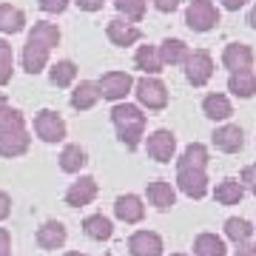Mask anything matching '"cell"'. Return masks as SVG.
I'll use <instances>...</instances> for the list:
<instances>
[{
	"label": "cell",
	"instance_id": "cell-42",
	"mask_svg": "<svg viewBox=\"0 0 256 256\" xmlns=\"http://www.w3.org/2000/svg\"><path fill=\"white\" fill-rule=\"evenodd\" d=\"M220 6L228 12H239L242 6H248V0H220Z\"/></svg>",
	"mask_w": 256,
	"mask_h": 256
},
{
	"label": "cell",
	"instance_id": "cell-26",
	"mask_svg": "<svg viewBox=\"0 0 256 256\" xmlns=\"http://www.w3.org/2000/svg\"><path fill=\"white\" fill-rule=\"evenodd\" d=\"M134 66H137L142 74H160L165 68L162 60H160V52H156V46H137V52H134Z\"/></svg>",
	"mask_w": 256,
	"mask_h": 256
},
{
	"label": "cell",
	"instance_id": "cell-25",
	"mask_svg": "<svg viewBox=\"0 0 256 256\" xmlns=\"http://www.w3.org/2000/svg\"><path fill=\"white\" fill-rule=\"evenodd\" d=\"M242 196H245V188H242V182L234 180V176H225V180L216 182V188H214V200L220 202V205H239Z\"/></svg>",
	"mask_w": 256,
	"mask_h": 256
},
{
	"label": "cell",
	"instance_id": "cell-8",
	"mask_svg": "<svg viewBox=\"0 0 256 256\" xmlns=\"http://www.w3.org/2000/svg\"><path fill=\"white\" fill-rule=\"evenodd\" d=\"M176 188L188 200H202L208 194V174H205V168H176Z\"/></svg>",
	"mask_w": 256,
	"mask_h": 256
},
{
	"label": "cell",
	"instance_id": "cell-40",
	"mask_svg": "<svg viewBox=\"0 0 256 256\" xmlns=\"http://www.w3.org/2000/svg\"><path fill=\"white\" fill-rule=\"evenodd\" d=\"M9 214H12V196L6 191H0V222L9 220Z\"/></svg>",
	"mask_w": 256,
	"mask_h": 256
},
{
	"label": "cell",
	"instance_id": "cell-12",
	"mask_svg": "<svg viewBox=\"0 0 256 256\" xmlns=\"http://www.w3.org/2000/svg\"><path fill=\"white\" fill-rule=\"evenodd\" d=\"M94 196H97V180L94 176H80L77 182L68 185V191H66V205L68 208H86V205H92Z\"/></svg>",
	"mask_w": 256,
	"mask_h": 256
},
{
	"label": "cell",
	"instance_id": "cell-38",
	"mask_svg": "<svg viewBox=\"0 0 256 256\" xmlns=\"http://www.w3.org/2000/svg\"><path fill=\"white\" fill-rule=\"evenodd\" d=\"M154 3L156 12H162V14H171V12L180 9V0H151Z\"/></svg>",
	"mask_w": 256,
	"mask_h": 256
},
{
	"label": "cell",
	"instance_id": "cell-30",
	"mask_svg": "<svg viewBox=\"0 0 256 256\" xmlns=\"http://www.w3.org/2000/svg\"><path fill=\"white\" fill-rule=\"evenodd\" d=\"M28 37L32 40H37V43H43L46 48H57L60 46V26L57 23H48V20H40V23H34L32 26V32H28Z\"/></svg>",
	"mask_w": 256,
	"mask_h": 256
},
{
	"label": "cell",
	"instance_id": "cell-49",
	"mask_svg": "<svg viewBox=\"0 0 256 256\" xmlns=\"http://www.w3.org/2000/svg\"><path fill=\"white\" fill-rule=\"evenodd\" d=\"M0 256H12V254H0Z\"/></svg>",
	"mask_w": 256,
	"mask_h": 256
},
{
	"label": "cell",
	"instance_id": "cell-13",
	"mask_svg": "<svg viewBox=\"0 0 256 256\" xmlns=\"http://www.w3.org/2000/svg\"><path fill=\"white\" fill-rule=\"evenodd\" d=\"M222 66L234 72H245V68H254V48L245 46V43H228L222 48Z\"/></svg>",
	"mask_w": 256,
	"mask_h": 256
},
{
	"label": "cell",
	"instance_id": "cell-41",
	"mask_svg": "<svg viewBox=\"0 0 256 256\" xmlns=\"http://www.w3.org/2000/svg\"><path fill=\"white\" fill-rule=\"evenodd\" d=\"M12 248V234L6 228H0V254H9Z\"/></svg>",
	"mask_w": 256,
	"mask_h": 256
},
{
	"label": "cell",
	"instance_id": "cell-36",
	"mask_svg": "<svg viewBox=\"0 0 256 256\" xmlns=\"http://www.w3.org/2000/svg\"><path fill=\"white\" fill-rule=\"evenodd\" d=\"M239 182H242V188L245 191H250L256 196V162L254 165H245L242 168V174H239Z\"/></svg>",
	"mask_w": 256,
	"mask_h": 256
},
{
	"label": "cell",
	"instance_id": "cell-7",
	"mask_svg": "<svg viewBox=\"0 0 256 256\" xmlns=\"http://www.w3.org/2000/svg\"><path fill=\"white\" fill-rule=\"evenodd\" d=\"M146 151L151 160L156 162H171L176 154V137L174 131H168V128H156L146 137Z\"/></svg>",
	"mask_w": 256,
	"mask_h": 256
},
{
	"label": "cell",
	"instance_id": "cell-10",
	"mask_svg": "<svg viewBox=\"0 0 256 256\" xmlns=\"http://www.w3.org/2000/svg\"><path fill=\"white\" fill-rule=\"evenodd\" d=\"M114 216L126 225H137V222L146 220V205L137 194H120L114 200Z\"/></svg>",
	"mask_w": 256,
	"mask_h": 256
},
{
	"label": "cell",
	"instance_id": "cell-43",
	"mask_svg": "<svg viewBox=\"0 0 256 256\" xmlns=\"http://www.w3.org/2000/svg\"><path fill=\"white\" fill-rule=\"evenodd\" d=\"M234 256H256V245H250V242L248 245H236V254Z\"/></svg>",
	"mask_w": 256,
	"mask_h": 256
},
{
	"label": "cell",
	"instance_id": "cell-23",
	"mask_svg": "<svg viewBox=\"0 0 256 256\" xmlns=\"http://www.w3.org/2000/svg\"><path fill=\"white\" fill-rule=\"evenodd\" d=\"M60 171H66V174H80L82 168H86V162H88V154H86V148L77 146V142H68V146L60 151Z\"/></svg>",
	"mask_w": 256,
	"mask_h": 256
},
{
	"label": "cell",
	"instance_id": "cell-33",
	"mask_svg": "<svg viewBox=\"0 0 256 256\" xmlns=\"http://www.w3.org/2000/svg\"><path fill=\"white\" fill-rule=\"evenodd\" d=\"M26 128V117L20 108H12L9 102L0 106V131H23Z\"/></svg>",
	"mask_w": 256,
	"mask_h": 256
},
{
	"label": "cell",
	"instance_id": "cell-15",
	"mask_svg": "<svg viewBox=\"0 0 256 256\" xmlns=\"http://www.w3.org/2000/svg\"><path fill=\"white\" fill-rule=\"evenodd\" d=\"M66 239H68V230L60 220H48L37 228V245L43 250H60L66 245Z\"/></svg>",
	"mask_w": 256,
	"mask_h": 256
},
{
	"label": "cell",
	"instance_id": "cell-24",
	"mask_svg": "<svg viewBox=\"0 0 256 256\" xmlns=\"http://www.w3.org/2000/svg\"><path fill=\"white\" fill-rule=\"evenodd\" d=\"M82 234L94 242H108L111 234H114V225L106 214H92V216H86L82 220Z\"/></svg>",
	"mask_w": 256,
	"mask_h": 256
},
{
	"label": "cell",
	"instance_id": "cell-48",
	"mask_svg": "<svg viewBox=\"0 0 256 256\" xmlns=\"http://www.w3.org/2000/svg\"><path fill=\"white\" fill-rule=\"evenodd\" d=\"M102 256H114V254H102Z\"/></svg>",
	"mask_w": 256,
	"mask_h": 256
},
{
	"label": "cell",
	"instance_id": "cell-28",
	"mask_svg": "<svg viewBox=\"0 0 256 256\" xmlns=\"http://www.w3.org/2000/svg\"><path fill=\"white\" fill-rule=\"evenodd\" d=\"M194 256H228L225 239L216 234H200L194 239Z\"/></svg>",
	"mask_w": 256,
	"mask_h": 256
},
{
	"label": "cell",
	"instance_id": "cell-21",
	"mask_svg": "<svg viewBox=\"0 0 256 256\" xmlns=\"http://www.w3.org/2000/svg\"><path fill=\"white\" fill-rule=\"evenodd\" d=\"M156 52H160L162 66H182L191 48H188V43H185V40H180V37H165L162 43L156 46Z\"/></svg>",
	"mask_w": 256,
	"mask_h": 256
},
{
	"label": "cell",
	"instance_id": "cell-35",
	"mask_svg": "<svg viewBox=\"0 0 256 256\" xmlns=\"http://www.w3.org/2000/svg\"><path fill=\"white\" fill-rule=\"evenodd\" d=\"M12 72H14V54H12V46L0 37V86L12 80Z\"/></svg>",
	"mask_w": 256,
	"mask_h": 256
},
{
	"label": "cell",
	"instance_id": "cell-27",
	"mask_svg": "<svg viewBox=\"0 0 256 256\" xmlns=\"http://www.w3.org/2000/svg\"><path fill=\"white\" fill-rule=\"evenodd\" d=\"M23 28H26V14L12 3H0V32L3 34H18Z\"/></svg>",
	"mask_w": 256,
	"mask_h": 256
},
{
	"label": "cell",
	"instance_id": "cell-31",
	"mask_svg": "<svg viewBox=\"0 0 256 256\" xmlns=\"http://www.w3.org/2000/svg\"><path fill=\"white\" fill-rule=\"evenodd\" d=\"M208 148L202 146V142H191V146H185L182 156L176 160V168H208Z\"/></svg>",
	"mask_w": 256,
	"mask_h": 256
},
{
	"label": "cell",
	"instance_id": "cell-47",
	"mask_svg": "<svg viewBox=\"0 0 256 256\" xmlns=\"http://www.w3.org/2000/svg\"><path fill=\"white\" fill-rule=\"evenodd\" d=\"M171 256H188V254H171Z\"/></svg>",
	"mask_w": 256,
	"mask_h": 256
},
{
	"label": "cell",
	"instance_id": "cell-14",
	"mask_svg": "<svg viewBox=\"0 0 256 256\" xmlns=\"http://www.w3.org/2000/svg\"><path fill=\"white\" fill-rule=\"evenodd\" d=\"M106 34H108V40L114 43V46H137L140 40H142V32H140L134 23H128V20L117 18V20H111L108 26H106Z\"/></svg>",
	"mask_w": 256,
	"mask_h": 256
},
{
	"label": "cell",
	"instance_id": "cell-22",
	"mask_svg": "<svg viewBox=\"0 0 256 256\" xmlns=\"http://www.w3.org/2000/svg\"><path fill=\"white\" fill-rule=\"evenodd\" d=\"M228 92L239 100H250L256 94V72L245 68V72H234L228 77Z\"/></svg>",
	"mask_w": 256,
	"mask_h": 256
},
{
	"label": "cell",
	"instance_id": "cell-18",
	"mask_svg": "<svg viewBox=\"0 0 256 256\" xmlns=\"http://www.w3.org/2000/svg\"><path fill=\"white\" fill-rule=\"evenodd\" d=\"M32 146V137L28 131H0V156L6 160H14V156H23Z\"/></svg>",
	"mask_w": 256,
	"mask_h": 256
},
{
	"label": "cell",
	"instance_id": "cell-45",
	"mask_svg": "<svg viewBox=\"0 0 256 256\" xmlns=\"http://www.w3.org/2000/svg\"><path fill=\"white\" fill-rule=\"evenodd\" d=\"M63 256H86V254H82V250H66Z\"/></svg>",
	"mask_w": 256,
	"mask_h": 256
},
{
	"label": "cell",
	"instance_id": "cell-9",
	"mask_svg": "<svg viewBox=\"0 0 256 256\" xmlns=\"http://www.w3.org/2000/svg\"><path fill=\"white\" fill-rule=\"evenodd\" d=\"M162 236L154 230H134L128 236V254L131 256H162Z\"/></svg>",
	"mask_w": 256,
	"mask_h": 256
},
{
	"label": "cell",
	"instance_id": "cell-11",
	"mask_svg": "<svg viewBox=\"0 0 256 256\" xmlns=\"http://www.w3.org/2000/svg\"><path fill=\"white\" fill-rule=\"evenodd\" d=\"M210 140H214V146L220 148L222 154H239V151L245 148V131L239 126H234V122L220 126L210 134Z\"/></svg>",
	"mask_w": 256,
	"mask_h": 256
},
{
	"label": "cell",
	"instance_id": "cell-20",
	"mask_svg": "<svg viewBox=\"0 0 256 256\" xmlns=\"http://www.w3.org/2000/svg\"><path fill=\"white\" fill-rule=\"evenodd\" d=\"M97 102H100V88H97L94 80H80L74 86V92H72V108L74 111H88Z\"/></svg>",
	"mask_w": 256,
	"mask_h": 256
},
{
	"label": "cell",
	"instance_id": "cell-17",
	"mask_svg": "<svg viewBox=\"0 0 256 256\" xmlns=\"http://www.w3.org/2000/svg\"><path fill=\"white\" fill-rule=\"evenodd\" d=\"M48 52L52 48H46L43 43H37V40L28 37L26 46H23V54H20V63H23V68L28 74H40L48 66Z\"/></svg>",
	"mask_w": 256,
	"mask_h": 256
},
{
	"label": "cell",
	"instance_id": "cell-2",
	"mask_svg": "<svg viewBox=\"0 0 256 256\" xmlns=\"http://www.w3.org/2000/svg\"><path fill=\"white\" fill-rule=\"evenodd\" d=\"M131 92L137 97L140 108H146V111H162L168 106V86L160 77H154V74H146V77L134 80Z\"/></svg>",
	"mask_w": 256,
	"mask_h": 256
},
{
	"label": "cell",
	"instance_id": "cell-34",
	"mask_svg": "<svg viewBox=\"0 0 256 256\" xmlns=\"http://www.w3.org/2000/svg\"><path fill=\"white\" fill-rule=\"evenodd\" d=\"M114 6L128 23H140L146 18V0H114Z\"/></svg>",
	"mask_w": 256,
	"mask_h": 256
},
{
	"label": "cell",
	"instance_id": "cell-29",
	"mask_svg": "<svg viewBox=\"0 0 256 256\" xmlns=\"http://www.w3.org/2000/svg\"><path fill=\"white\" fill-rule=\"evenodd\" d=\"M254 234H256V228L248 220H242V216L225 220V236H228L234 245H248V242L254 239Z\"/></svg>",
	"mask_w": 256,
	"mask_h": 256
},
{
	"label": "cell",
	"instance_id": "cell-16",
	"mask_svg": "<svg viewBox=\"0 0 256 256\" xmlns=\"http://www.w3.org/2000/svg\"><path fill=\"white\" fill-rule=\"evenodd\" d=\"M146 200L148 205H154L156 210H168L176 205V188L171 182H165V180H154V182H148L146 188Z\"/></svg>",
	"mask_w": 256,
	"mask_h": 256
},
{
	"label": "cell",
	"instance_id": "cell-39",
	"mask_svg": "<svg viewBox=\"0 0 256 256\" xmlns=\"http://www.w3.org/2000/svg\"><path fill=\"white\" fill-rule=\"evenodd\" d=\"M72 3H77L80 12H100L106 6V0H72Z\"/></svg>",
	"mask_w": 256,
	"mask_h": 256
},
{
	"label": "cell",
	"instance_id": "cell-32",
	"mask_svg": "<svg viewBox=\"0 0 256 256\" xmlns=\"http://www.w3.org/2000/svg\"><path fill=\"white\" fill-rule=\"evenodd\" d=\"M48 80H52V86H57V88H68V86H74V80H77V66H74L72 60H57V63L48 68Z\"/></svg>",
	"mask_w": 256,
	"mask_h": 256
},
{
	"label": "cell",
	"instance_id": "cell-5",
	"mask_svg": "<svg viewBox=\"0 0 256 256\" xmlns=\"http://www.w3.org/2000/svg\"><path fill=\"white\" fill-rule=\"evenodd\" d=\"M97 88H100V100L122 102L134 88V77L128 72H106L97 80Z\"/></svg>",
	"mask_w": 256,
	"mask_h": 256
},
{
	"label": "cell",
	"instance_id": "cell-37",
	"mask_svg": "<svg viewBox=\"0 0 256 256\" xmlns=\"http://www.w3.org/2000/svg\"><path fill=\"white\" fill-rule=\"evenodd\" d=\"M68 3L72 0H40V9L46 12V14H63L68 9Z\"/></svg>",
	"mask_w": 256,
	"mask_h": 256
},
{
	"label": "cell",
	"instance_id": "cell-44",
	"mask_svg": "<svg viewBox=\"0 0 256 256\" xmlns=\"http://www.w3.org/2000/svg\"><path fill=\"white\" fill-rule=\"evenodd\" d=\"M248 26H250V28L256 32V6H254L250 12H248Z\"/></svg>",
	"mask_w": 256,
	"mask_h": 256
},
{
	"label": "cell",
	"instance_id": "cell-6",
	"mask_svg": "<svg viewBox=\"0 0 256 256\" xmlns=\"http://www.w3.org/2000/svg\"><path fill=\"white\" fill-rule=\"evenodd\" d=\"M34 134L43 142H63L66 140V120L52 108L37 111L34 117Z\"/></svg>",
	"mask_w": 256,
	"mask_h": 256
},
{
	"label": "cell",
	"instance_id": "cell-3",
	"mask_svg": "<svg viewBox=\"0 0 256 256\" xmlns=\"http://www.w3.org/2000/svg\"><path fill=\"white\" fill-rule=\"evenodd\" d=\"M220 23V9H216V3L214 0H191L188 3V9H185V26L191 28V32H210V28H216Z\"/></svg>",
	"mask_w": 256,
	"mask_h": 256
},
{
	"label": "cell",
	"instance_id": "cell-4",
	"mask_svg": "<svg viewBox=\"0 0 256 256\" xmlns=\"http://www.w3.org/2000/svg\"><path fill=\"white\" fill-rule=\"evenodd\" d=\"M185 80L191 82L194 88H202V86H208L210 77H214V57L205 52V48H196V52H188V57H185Z\"/></svg>",
	"mask_w": 256,
	"mask_h": 256
},
{
	"label": "cell",
	"instance_id": "cell-19",
	"mask_svg": "<svg viewBox=\"0 0 256 256\" xmlns=\"http://www.w3.org/2000/svg\"><path fill=\"white\" fill-rule=\"evenodd\" d=\"M202 114H205L208 120H214V122H225V120H230L234 106H230L228 94H222V92L205 94V100H202Z\"/></svg>",
	"mask_w": 256,
	"mask_h": 256
},
{
	"label": "cell",
	"instance_id": "cell-46",
	"mask_svg": "<svg viewBox=\"0 0 256 256\" xmlns=\"http://www.w3.org/2000/svg\"><path fill=\"white\" fill-rule=\"evenodd\" d=\"M3 102H6V97H3V92H0V106H3Z\"/></svg>",
	"mask_w": 256,
	"mask_h": 256
},
{
	"label": "cell",
	"instance_id": "cell-1",
	"mask_svg": "<svg viewBox=\"0 0 256 256\" xmlns=\"http://www.w3.org/2000/svg\"><path fill=\"white\" fill-rule=\"evenodd\" d=\"M111 122H114V128H117V137L120 142L126 148H134L142 142V137H146V122L148 117L142 114V108L140 106H134V102H114V108H111Z\"/></svg>",
	"mask_w": 256,
	"mask_h": 256
}]
</instances>
